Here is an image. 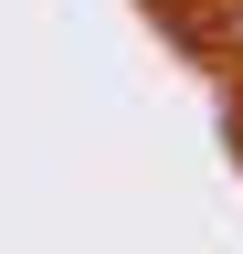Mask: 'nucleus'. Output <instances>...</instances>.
<instances>
[{
	"label": "nucleus",
	"instance_id": "obj_1",
	"mask_svg": "<svg viewBox=\"0 0 243 254\" xmlns=\"http://www.w3.org/2000/svg\"><path fill=\"white\" fill-rule=\"evenodd\" d=\"M211 32H222V53H243V0H222V21H211Z\"/></svg>",
	"mask_w": 243,
	"mask_h": 254
}]
</instances>
